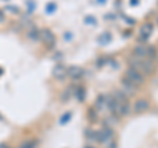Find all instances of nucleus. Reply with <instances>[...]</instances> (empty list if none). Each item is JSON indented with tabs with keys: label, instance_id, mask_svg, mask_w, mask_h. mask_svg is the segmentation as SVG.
<instances>
[{
	"label": "nucleus",
	"instance_id": "nucleus-26",
	"mask_svg": "<svg viewBox=\"0 0 158 148\" xmlns=\"http://www.w3.org/2000/svg\"><path fill=\"white\" fill-rule=\"evenodd\" d=\"M0 148H9V147L6 146V144H0Z\"/></svg>",
	"mask_w": 158,
	"mask_h": 148
},
{
	"label": "nucleus",
	"instance_id": "nucleus-27",
	"mask_svg": "<svg viewBox=\"0 0 158 148\" xmlns=\"http://www.w3.org/2000/svg\"><path fill=\"white\" fill-rule=\"evenodd\" d=\"M85 148H95L94 146H85Z\"/></svg>",
	"mask_w": 158,
	"mask_h": 148
},
{
	"label": "nucleus",
	"instance_id": "nucleus-1",
	"mask_svg": "<svg viewBox=\"0 0 158 148\" xmlns=\"http://www.w3.org/2000/svg\"><path fill=\"white\" fill-rule=\"evenodd\" d=\"M129 67L137 69L140 73H142L144 76H148L154 71V62L149 59H140V58H134L130 55L129 58Z\"/></svg>",
	"mask_w": 158,
	"mask_h": 148
},
{
	"label": "nucleus",
	"instance_id": "nucleus-13",
	"mask_svg": "<svg viewBox=\"0 0 158 148\" xmlns=\"http://www.w3.org/2000/svg\"><path fill=\"white\" fill-rule=\"evenodd\" d=\"M26 36H28V38L32 41H38L40 37H41V30H38L37 28H32L26 32Z\"/></svg>",
	"mask_w": 158,
	"mask_h": 148
},
{
	"label": "nucleus",
	"instance_id": "nucleus-20",
	"mask_svg": "<svg viewBox=\"0 0 158 148\" xmlns=\"http://www.w3.org/2000/svg\"><path fill=\"white\" fill-rule=\"evenodd\" d=\"M4 11L9 12V13H19V8L15 7V5H6V8H4Z\"/></svg>",
	"mask_w": 158,
	"mask_h": 148
},
{
	"label": "nucleus",
	"instance_id": "nucleus-11",
	"mask_svg": "<svg viewBox=\"0 0 158 148\" xmlns=\"http://www.w3.org/2000/svg\"><path fill=\"white\" fill-rule=\"evenodd\" d=\"M94 107H95L98 111H102L103 109L107 107V96H104V94H99L98 97H96V100H95Z\"/></svg>",
	"mask_w": 158,
	"mask_h": 148
},
{
	"label": "nucleus",
	"instance_id": "nucleus-28",
	"mask_svg": "<svg viewBox=\"0 0 158 148\" xmlns=\"http://www.w3.org/2000/svg\"><path fill=\"white\" fill-rule=\"evenodd\" d=\"M2 119H3V117H2V115H0V121H2Z\"/></svg>",
	"mask_w": 158,
	"mask_h": 148
},
{
	"label": "nucleus",
	"instance_id": "nucleus-16",
	"mask_svg": "<svg viewBox=\"0 0 158 148\" xmlns=\"http://www.w3.org/2000/svg\"><path fill=\"white\" fill-rule=\"evenodd\" d=\"M73 93H74L73 92V86H71V88L65 89L62 92V94H61V100H62V101H67V100H70V97H71Z\"/></svg>",
	"mask_w": 158,
	"mask_h": 148
},
{
	"label": "nucleus",
	"instance_id": "nucleus-25",
	"mask_svg": "<svg viewBox=\"0 0 158 148\" xmlns=\"http://www.w3.org/2000/svg\"><path fill=\"white\" fill-rule=\"evenodd\" d=\"M4 19H6V17H4V13H3L2 11H0V24H2L3 21H4Z\"/></svg>",
	"mask_w": 158,
	"mask_h": 148
},
{
	"label": "nucleus",
	"instance_id": "nucleus-5",
	"mask_svg": "<svg viewBox=\"0 0 158 148\" xmlns=\"http://www.w3.org/2000/svg\"><path fill=\"white\" fill-rule=\"evenodd\" d=\"M153 33V24L152 23H145L141 25L140 28V33H138V41L140 43H145L149 38L152 37Z\"/></svg>",
	"mask_w": 158,
	"mask_h": 148
},
{
	"label": "nucleus",
	"instance_id": "nucleus-23",
	"mask_svg": "<svg viewBox=\"0 0 158 148\" xmlns=\"http://www.w3.org/2000/svg\"><path fill=\"white\" fill-rule=\"evenodd\" d=\"M116 147H117V144H116V140H115V139H112L111 142H108L107 148H116Z\"/></svg>",
	"mask_w": 158,
	"mask_h": 148
},
{
	"label": "nucleus",
	"instance_id": "nucleus-15",
	"mask_svg": "<svg viewBox=\"0 0 158 148\" xmlns=\"http://www.w3.org/2000/svg\"><path fill=\"white\" fill-rule=\"evenodd\" d=\"M36 144H37V142L34 140V139H28V140H25L19 148H36Z\"/></svg>",
	"mask_w": 158,
	"mask_h": 148
},
{
	"label": "nucleus",
	"instance_id": "nucleus-3",
	"mask_svg": "<svg viewBox=\"0 0 158 148\" xmlns=\"http://www.w3.org/2000/svg\"><path fill=\"white\" fill-rule=\"evenodd\" d=\"M122 79L126 80L128 83H130L132 85H134L136 88H140L142 84H144V81H145V76L142 75V73H140L137 69H134V68H132L129 67L126 71L124 72V76H122Z\"/></svg>",
	"mask_w": 158,
	"mask_h": 148
},
{
	"label": "nucleus",
	"instance_id": "nucleus-7",
	"mask_svg": "<svg viewBox=\"0 0 158 148\" xmlns=\"http://www.w3.org/2000/svg\"><path fill=\"white\" fill-rule=\"evenodd\" d=\"M40 40H41L43 43H45L46 46H54V43H55V36L53 34L51 30L49 29H42L41 30V37H40Z\"/></svg>",
	"mask_w": 158,
	"mask_h": 148
},
{
	"label": "nucleus",
	"instance_id": "nucleus-12",
	"mask_svg": "<svg viewBox=\"0 0 158 148\" xmlns=\"http://www.w3.org/2000/svg\"><path fill=\"white\" fill-rule=\"evenodd\" d=\"M73 92H74V96L77 97L78 101L83 102L86 98V88L83 85H77V86H73Z\"/></svg>",
	"mask_w": 158,
	"mask_h": 148
},
{
	"label": "nucleus",
	"instance_id": "nucleus-22",
	"mask_svg": "<svg viewBox=\"0 0 158 148\" xmlns=\"http://www.w3.org/2000/svg\"><path fill=\"white\" fill-rule=\"evenodd\" d=\"M85 21H86V24H91V25H95V23H96V20L92 16H90V17L87 16L86 19H85Z\"/></svg>",
	"mask_w": 158,
	"mask_h": 148
},
{
	"label": "nucleus",
	"instance_id": "nucleus-17",
	"mask_svg": "<svg viewBox=\"0 0 158 148\" xmlns=\"http://www.w3.org/2000/svg\"><path fill=\"white\" fill-rule=\"evenodd\" d=\"M70 119H71V113L67 111V113H65V114H63L62 117H61L58 122H59V125H66Z\"/></svg>",
	"mask_w": 158,
	"mask_h": 148
},
{
	"label": "nucleus",
	"instance_id": "nucleus-14",
	"mask_svg": "<svg viewBox=\"0 0 158 148\" xmlns=\"http://www.w3.org/2000/svg\"><path fill=\"white\" fill-rule=\"evenodd\" d=\"M86 136L87 139H90V140H96L98 142V131H95V130H92V129H87L86 131Z\"/></svg>",
	"mask_w": 158,
	"mask_h": 148
},
{
	"label": "nucleus",
	"instance_id": "nucleus-4",
	"mask_svg": "<svg viewBox=\"0 0 158 148\" xmlns=\"http://www.w3.org/2000/svg\"><path fill=\"white\" fill-rule=\"evenodd\" d=\"M113 135H115L113 129L111 126L104 125L102 129L98 130V142L99 143H108L113 139Z\"/></svg>",
	"mask_w": 158,
	"mask_h": 148
},
{
	"label": "nucleus",
	"instance_id": "nucleus-2",
	"mask_svg": "<svg viewBox=\"0 0 158 148\" xmlns=\"http://www.w3.org/2000/svg\"><path fill=\"white\" fill-rule=\"evenodd\" d=\"M116 101H117V105H118V115L120 117H125L126 114H129L130 111V102L128 100V96H126L122 90H116L115 93Z\"/></svg>",
	"mask_w": 158,
	"mask_h": 148
},
{
	"label": "nucleus",
	"instance_id": "nucleus-9",
	"mask_svg": "<svg viewBox=\"0 0 158 148\" xmlns=\"http://www.w3.org/2000/svg\"><path fill=\"white\" fill-rule=\"evenodd\" d=\"M85 75V69L79 66H70L67 67V76L70 79H81V77Z\"/></svg>",
	"mask_w": 158,
	"mask_h": 148
},
{
	"label": "nucleus",
	"instance_id": "nucleus-8",
	"mask_svg": "<svg viewBox=\"0 0 158 148\" xmlns=\"http://www.w3.org/2000/svg\"><path fill=\"white\" fill-rule=\"evenodd\" d=\"M51 75L54 79L57 80H63L66 76H67V67H65L63 64H55L54 68H53V72H51Z\"/></svg>",
	"mask_w": 158,
	"mask_h": 148
},
{
	"label": "nucleus",
	"instance_id": "nucleus-6",
	"mask_svg": "<svg viewBox=\"0 0 158 148\" xmlns=\"http://www.w3.org/2000/svg\"><path fill=\"white\" fill-rule=\"evenodd\" d=\"M148 50H149L148 45H145V43H138L137 46H134L133 51H132V56L140 58V59H148Z\"/></svg>",
	"mask_w": 158,
	"mask_h": 148
},
{
	"label": "nucleus",
	"instance_id": "nucleus-21",
	"mask_svg": "<svg viewBox=\"0 0 158 148\" xmlns=\"http://www.w3.org/2000/svg\"><path fill=\"white\" fill-rule=\"evenodd\" d=\"M55 8H57V4L55 3H49L46 5V13H53V12L55 11Z\"/></svg>",
	"mask_w": 158,
	"mask_h": 148
},
{
	"label": "nucleus",
	"instance_id": "nucleus-19",
	"mask_svg": "<svg viewBox=\"0 0 158 148\" xmlns=\"http://www.w3.org/2000/svg\"><path fill=\"white\" fill-rule=\"evenodd\" d=\"M98 114H99V111L96 110L95 107H91V109H88V117L92 119V121H95L96 119V117H98Z\"/></svg>",
	"mask_w": 158,
	"mask_h": 148
},
{
	"label": "nucleus",
	"instance_id": "nucleus-10",
	"mask_svg": "<svg viewBox=\"0 0 158 148\" xmlns=\"http://www.w3.org/2000/svg\"><path fill=\"white\" fill-rule=\"evenodd\" d=\"M149 109V102L145 98H138L137 101L133 104V111L140 114V113H145Z\"/></svg>",
	"mask_w": 158,
	"mask_h": 148
},
{
	"label": "nucleus",
	"instance_id": "nucleus-24",
	"mask_svg": "<svg viewBox=\"0 0 158 148\" xmlns=\"http://www.w3.org/2000/svg\"><path fill=\"white\" fill-rule=\"evenodd\" d=\"M67 33H69V32L65 33V40H66V41H67V40H71V38H73L71 34H67Z\"/></svg>",
	"mask_w": 158,
	"mask_h": 148
},
{
	"label": "nucleus",
	"instance_id": "nucleus-18",
	"mask_svg": "<svg viewBox=\"0 0 158 148\" xmlns=\"http://www.w3.org/2000/svg\"><path fill=\"white\" fill-rule=\"evenodd\" d=\"M109 41H111V36H109L108 33H103L102 36L99 37V42L102 43V45H107Z\"/></svg>",
	"mask_w": 158,
	"mask_h": 148
}]
</instances>
